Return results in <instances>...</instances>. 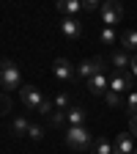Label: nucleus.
Segmentation results:
<instances>
[{"mask_svg": "<svg viewBox=\"0 0 137 154\" xmlns=\"http://www.w3.org/2000/svg\"><path fill=\"white\" fill-rule=\"evenodd\" d=\"M19 99H22V105L28 110H38L47 96L41 94V88H36V85H22V88H19Z\"/></svg>", "mask_w": 137, "mask_h": 154, "instance_id": "20e7f679", "label": "nucleus"}, {"mask_svg": "<svg viewBox=\"0 0 137 154\" xmlns=\"http://www.w3.org/2000/svg\"><path fill=\"white\" fill-rule=\"evenodd\" d=\"M134 154H137V146H134Z\"/></svg>", "mask_w": 137, "mask_h": 154, "instance_id": "bb28decb", "label": "nucleus"}, {"mask_svg": "<svg viewBox=\"0 0 137 154\" xmlns=\"http://www.w3.org/2000/svg\"><path fill=\"white\" fill-rule=\"evenodd\" d=\"M104 69H107V61L104 58H88V61H82L80 66H77V77H85V80H91L93 74H104Z\"/></svg>", "mask_w": 137, "mask_h": 154, "instance_id": "39448f33", "label": "nucleus"}, {"mask_svg": "<svg viewBox=\"0 0 137 154\" xmlns=\"http://www.w3.org/2000/svg\"><path fill=\"white\" fill-rule=\"evenodd\" d=\"M28 129H30V121L25 119V116H16V119L11 121V135H14V138H22V135H28Z\"/></svg>", "mask_w": 137, "mask_h": 154, "instance_id": "4468645a", "label": "nucleus"}, {"mask_svg": "<svg viewBox=\"0 0 137 154\" xmlns=\"http://www.w3.org/2000/svg\"><path fill=\"white\" fill-rule=\"evenodd\" d=\"M110 61H112V66H115V69H118V74H121V72H126V69L132 66V58H129L124 50H115Z\"/></svg>", "mask_w": 137, "mask_h": 154, "instance_id": "f8f14e48", "label": "nucleus"}, {"mask_svg": "<svg viewBox=\"0 0 137 154\" xmlns=\"http://www.w3.org/2000/svg\"><path fill=\"white\" fill-rule=\"evenodd\" d=\"M61 33L66 36V38H77L82 33V25L77 22V17H63L61 19Z\"/></svg>", "mask_w": 137, "mask_h": 154, "instance_id": "1a4fd4ad", "label": "nucleus"}, {"mask_svg": "<svg viewBox=\"0 0 137 154\" xmlns=\"http://www.w3.org/2000/svg\"><path fill=\"white\" fill-rule=\"evenodd\" d=\"M129 88H132V74H115V77H110V91L112 94H124Z\"/></svg>", "mask_w": 137, "mask_h": 154, "instance_id": "9b49d317", "label": "nucleus"}, {"mask_svg": "<svg viewBox=\"0 0 137 154\" xmlns=\"http://www.w3.org/2000/svg\"><path fill=\"white\" fill-rule=\"evenodd\" d=\"M49 124H52V127H58V129H63V132L69 129V127H66L69 121H66V113H63V110H55V113L49 116Z\"/></svg>", "mask_w": 137, "mask_h": 154, "instance_id": "dca6fc26", "label": "nucleus"}, {"mask_svg": "<svg viewBox=\"0 0 137 154\" xmlns=\"http://www.w3.org/2000/svg\"><path fill=\"white\" fill-rule=\"evenodd\" d=\"M99 17H102L104 28H115L121 22V17H124V6L118 3V0H107V3H102V8H99Z\"/></svg>", "mask_w": 137, "mask_h": 154, "instance_id": "7ed1b4c3", "label": "nucleus"}, {"mask_svg": "<svg viewBox=\"0 0 137 154\" xmlns=\"http://www.w3.org/2000/svg\"><path fill=\"white\" fill-rule=\"evenodd\" d=\"M99 42H102V44H115V42H118V33H115V28H104V30L99 33Z\"/></svg>", "mask_w": 137, "mask_h": 154, "instance_id": "a211bd4d", "label": "nucleus"}, {"mask_svg": "<svg viewBox=\"0 0 137 154\" xmlns=\"http://www.w3.org/2000/svg\"><path fill=\"white\" fill-rule=\"evenodd\" d=\"M8 107H11V105H8V96H6V94H0V116H3Z\"/></svg>", "mask_w": 137, "mask_h": 154, "instance_id": "5701e85b", "label": "nucleus"}, {"mask_svg": "<svg viewBox=\"0 0 137 154\" xmlns=\"http://www.w3.org/2000/svg\"><path fill=\"white\" fill-rule=\"evenodd\" d=\"M52 102H55V110H63V113L71 107V99H69V94H66V91H63V94H58Z\"/></svg>", "mask_w": 137, "mask_h": 154, "instance_id": "f3484780", "label": "nucleus"}, {"mask_svg": "<svg viewBox=\"0 0 137 154\" xmlns=\"http://www.w3.org/2000/svg\"><path fill=\"white\" fill-rule=\"evenodd\" d=\"M66 143L71 151H88V149H93V135L88 132V127H69Z\"/></svg>", "mask_w": 137, "mask_h": 154, "instance_id": "f257e3e1", "label": "nucleus"}, {"mask_svg": "<svg viewBox=\"0 0 137 154\" xmlns=\"http://www.w3.org/2000/svg\"><path fill=\"white\" fill-rule=\"evenodd\" d=\"M66 121H69V127H85V121H88V113H85V107H77V105H71V107L66 110Z\"/></svg>", "mask_w": 137, "mask_h": 154, "instance_id": "9d476101", "label": "nucleus"}, {"mask_svg": "<svg viewBox=\"0 0 137 154\" xmlns=\"http://www.w3.org/2000/svg\"><path fill=\"white\" fill-rule=\"evenodd\" d=\"M0 88H22V74L14 61H0Z\"/></svg>", "mask_w": 137, "mask_h": 154, "instance_id": "f03ea898", "label": "nucleus"}, {"mask_svg": "<svg viewBox=\"0 0 137 154\" xmlns=\"http://www.w3.org/2000/svg\"><path fill=\"white\" fill-rule=\"evenodd\" d=\"M112 154H134V143H132V132H121L112 140Z\"/></svg>", "mask_w": 137, "mask_h": 154, "instance_id": "0eeeda50", "label": "nucleus"}, {"mask_svg": "<svg viewBox=\"0 0 137 154\" xmlns=\"http://www.w3.org/2000/svg\"><path fill=\"white\" fill-rule=\"evenodd\" d=\"M82 8H85V11H96V8H102V6L96 3V0H85V3H82Z\"/></svg>", "mask_w": 137, "mask_h": 154, "instance_id": "b1692460", "label": "nucleus"}, {"mask_svg": "<svg viewBox=\"0 0 137 154\" xmlns=\"http://www.w3.org/2000/svg\"><path fill=\"white\" fill-rule=\"evenodd\" d=\"M129 74H134V77H137V52L132 55V66H129Z\"/></svg>", "mask_w": 137, "mask_h": 154, "instance_id": "393cba45", "label": "nucleus"}, {"mask_svg": "<svg viewBox=\"0 0 137 154\" xmlns=\"http://www.w3.org/2000/svg\"><path fill=\"white\" fill-rule=\"evenodd\" d=\"M91 151H93V154H112V143H107V140H102V138H99V140L93 143V149H91Z\"/></svg>", "mask_w": 137, "mask_h": 154, "instance_id": "6ab92c4d", "label": "nucleus"}, {"mask_svg": "<svg viewBox=\"0 0 137 154\" xmlns=\"http://www.w3.org/2000/svg\"><path fill=\"white\" fill-rule=\"evenodd\" d=\"M85 85H88L91 94H102V96H104V94L110 91V77H107V74H93L91 80H85Z\"/></svg>", "mask_w": 137, "mask_h": 154, "instance_id": "6e6552de", "label": "nucleus"}, {"mask_svg": "<svg viewBox=\"0 0 137 154\" xmlns=\"http://www.w3.org/2000/svg\"><path fill=\"white\" fill-rule=\"evenodd\" d=\"M55 8H58V11H61L63 17H74L77 11H80V8H82V3H80V0H63V3H58Z\"/></svg>", "mask_w": 137, "mask_h": 154, "instance_id": "2eb2a0df", "label": "nucleus"}, {"mask_svg": "<svg viewBox=\"0 0 137 154\" xmlns=\"http://www.w3.org/2000/svg\"><path fill=\"white\" fill-rule=\"evenodd\" d=\"M104 102H107L110 107H118V105H121V94H112V91H107V94H104Z\"/></svg>", "mask_w": 137, "mask_h": 154, "instance_id": "412c9836", "label": "nucleus"}, {"mask_svg": "<svg viewBox=\"0 0 137 154\" xmlns=\"http://www.w3.org/2000/svg\"><path fill=\"white\" fill-rule=\"evenodd\" d=\"M129 129H132V135H137V116H132V121H129Z\"/></svg>", "mask_w": 137, "mask_h": 154, "instance_id": "a878e982", "label": "nucleus"}, {"mask_svg": "<svg viewBox=\"0 0 137 154\" xmlns=\"http://www.w3.org/2000/svg\"><path fill=\"white\" fill-rule=\"evenodd\" d=\"M28 138H33V140H41V138H44V129L38 127V124H30V129H28Z\"/></svg>", "mask_w": 137, "mask_h": 154, "instance_id": "4be33fe9", "label": "nucleus"}, {"mask_svg": "<svg viewBox=\"0 0 137 154\" xmlns=\"http://www.w3.org/2000/svg\"><path fill=\"white\" fill-rule=\"evenodd\" d=\"M126 110H129L132 116H137V91L129 94V99H126Z\"/></svg>", "mask_w": 137, "mask_h": 154, "instance_id": "aec40b11", "label": "nucleus"}, {"mask_svg": "<svg viewBox=\"0 0 137 154\" xmlns=\"http://www.w3.org/2000/svg\"><path fill=\"white\" fill-rule=\"evenodd\" d=\"M52 74H55L61 83H71L74 77H77V69L66 61V58H55V63H52Z\"/></svg>", "mask_w": 137, "mask_h": 154, "instance_id": "423d86ee", "label": "nucleus"}, {"mask_svg": "<svg viewBox=\"0 0 137 154\" xmlns=\"http://www.w3.org/2000/svg\"><path fill=\"white\" fill-rule=\"evenodd\" d=\"M121 50H124V52H126V50H134V52H137V30H134V28H129V30L121 33Z\"/></svg>", "mask_w": 137, "mask_h": 154, "instance_id": "ddd939ff", "label": "nucleus"}]
</instances>
